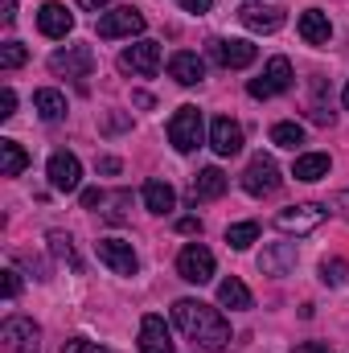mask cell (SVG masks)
Masks as SVG:
<instances>
[{
  "instance_id": "6da1fadb",
  "label": "cell",
  "mask_w": 349,
  "mask_h": 353,
  "mask_svg": "<svg viewBox=\"0 0 349 353\" xmlns=\"http://www.w3.org/2000/svg\"><path fill=\"white\" fill-rule=\"evenodd\" d=\"M173 321L197 350H226V345H230V325H226V316H222L218 308L201 304V300H177Z\"/></svg>"
},
{
  "instance_id": "7a4b0ae2",
  "label": "cell",
  "mask_w": 349,
  "mask_h": 353,
  "mask_svg": "<svg viewBox=\"0 0 349 353\" xmlns=\"http://www.w3.org/2000/svg\"><path fill=\"white\" fill-rule=\"evenodd\" d=\"M325 218H329V210L325 205H317V201H304V205H288V210H279L275 214V226L283 230V234H312V230H321L325 226Z\"/></svg>"
},
{
  "instance_id": "3957f363",
  "label": "cell",
  "mask_w": 349,
  "mask_h": 353,
  "mask_svg": "<svg viewBox=\"0 0 349 353\" xmlns=\"http://www.w3.org/2000/svg\"><path fill=\"white\" fill-rule=\"evenodd\" d=\"M201 111L197 107H177V115L169 119V140H173L177 152H193V148H201Z\"/></svg>"
},
{
  "instance_id": "277c9868",
  "label": "cell",
  "mask_w": 349,
  "mask_h": 353,
  "mask_svg": "<svg viewBox=\"0 0 349 353\" xmlns=\"http://www.w3.org/2000/svg\"><path fill=\"white\" fill-rule=\"evenodd\" d=\"M206 50H210V58H214L222 70H247V66L259 58V50H255L251 41H239V37H214Z\"/></svg>"
},
{
  "instance_id": "5b68a950",
  "label": "cell",
  "mask_w": 349,
  "mask_h": 353,
  "mask_svg": "<svg viewBox=\"0 0 349 353\" xmlns=\"http://www.w3.org/2000/svg\"><path fill=\"white\" fill-rule=\"evenodd\" d=\"M0 341H4V353H37L41 350V329L25 316H8L0 325Z\"/></svg>"
},
{
  "instance_id": "8992f818",
  "label": "cell",
  "mask_w": 349,
  "mask_h": 353,
  "mask_svg": "<svg viewBox=\"0 0 349 353\" xmlns=\"http://www.w3.org/2000/svg\"><path fill=\"white\" fill-rule=\"evenodd\" d=\"M136 33H144V17H140V8H132V4L111 8V12H103V17H99V37H103V41L136 37Z\"/></svg>"
},
{
  "instance_id": "52a82bcc",
  "label": "cell",
  "mask_w": 349,
  "mask_h": 353,
  "mask_svg": "<svg viewBox=\"0 0 349 353\" xmlns=\"http://www.w3.org/2000/svg\"><path fill=\"white\" fill-rule=\"evenodd\" d=\"M177 275H181L185 283H210V279H214V255H210V247L189 243V247L177 255Z\"/></svg>"
},
{
  "instance_id": "ba28073f",
  "label": "cell",
  "mask_w": 349,
  "mask_h": 353,
  "mask_svg": "<svg viewBox=\"0 0 349 353\" xmlns=\"http://www.w3.org/2000/svg\"><path fill=\"white\" fill-rule=\"evenodd\" d=\"M243 189H247L251 197H267V193L279 189V169H275V161H271L267 152H255V157H251V165H247V173H243Z\"/></svg>"
},
{
  "instance_id": "9c48e42d",
  "label": "cell",
  "mask_w": 349,
  "mask_h": 353,
  "mask_svg": "<svg viewBox=\"0 0 349 353\" xmlns=\"http://www.w3.org/2000/svg\"><path fill=\"white\" fill-rule=\"evenodd\" d=\"M288 87H292V62L288 58H271L259 79H251L247 90H251V99H271V94H283Z\"/></svg>"
},
{
  "instance_id": "30bf717a",
  "label": "cell",
  "mask_w": 349,
  "mask_h": 353,
  "mask_svg": "<svg viewBox=\"0 0 349 353\" xmlns=\"http://www.w3.org/2000/svg\"><path fill=\"white\" fill-rule=\"evenodd\" d=\"M119 66L128 74H136V79H152L161 70V46L157 41H136V46H128L119 54Z\"/></svg>"
},
{
  "instance_id": "8fae6325",
  "label": "cell",
  "mask_w": 349,
  "mask_h": 353,
  "mask_svg": "<svg viewBox=\"0 0 349 353\" xmlns=\"http://www.w3.org/2000/svg\"><path fill=\"white\" fill-rule=\"evenodd\" d=\"M46 173H50V185H54L58 193H74V189L83 185V165H79V157H74V152H66V148L50 157Z\"/></svg>"
},
{
  "instance_id": "7c38bea8",
  "label": "cell",
  "mask_w": 349,
  "mask_h": 353,
  "mask_svg": "<svg viewBox=\"0 0 349 353\" xmlns=\"http://www.w3.org/2000/svg\"><path fill=\"white\" fill-rule=\"evenodd\" d=\"M50 70L66 74V79H87L94 70V54H90V46H66V50H58L50 58Z\"/></svg>"
},
{
  "instance_id": "4fadbf2b",
  "label": "cell",
  "mask_w": 349,
  "mask_h": 353,
  "mask_svg": "<svg viewBox=\"0 0 349 353\" xmlns=\"http://www.w3.org/2000/svg\"><path fill=\"white\" fill-rule=\"evenodd\" d=\"M99 259L111 267L115 275H136V251H132V243H123V239H99Z\"/></svg>"
},
{
  "instance_id": "5bb4252c",
  "label": "cell",
  "mask_w": 349,
  "mask_h": 353,
  "mask_svg": "<svg viewBox=\"0 0 349 353\" xmlns=\"http://www.w3.org/2000/svg\"><path fill=\"white\" fill-rule=\"evenodd\" d=\"M140 353H173V333H169L165 316L148 312L140 321Z\"/></svg>"
},
{
  "instance_id": "9a60e30c",
  "label": "cell",
  "mask_w": 349,
  "mask_h": 353,
  "mask_svg": "<svg viewBox=\"0 0 349 353\" xmlns=\"http://www.w3.org/2000/svg\"><path fill=\"white\" fill-rule=\"evenodd\" d=\"M210 148H214L218 157H235V152H243V128H239L230 115H218L214 128H210Z\"/></svg>"
},
{
  "instance_id": "2e32d148",
  "label": "cell",
  "mask_w": 349,
  "mask_h": 353,
  "mask_svg": "<svg viewBox=\"0 0 349 353\" xmlns=\"http://www.w3.org/2000/svg\"><path fill=\"white\" fill-rule=\"evenodd\" d=\"M239 21L251 33H275L283 25V8H275V4H243L239 8Z\"/></svg>"
},
{
  "instance_id": "e0dca14e",
  "label": "cell",
  "mask_w": 349,
  "mask_h": 353,
  "mask_svg": "<svg viewBox=\"0 0 349 353\" xmlns=\"http://www.w3.org/2000/svg\"><path fill=\"white\" fill-rule=\"evenodd\" d=\"M37 29H41L46 37H66V33L74 29V17L66 12V4H58V0H46V4L37 8Z\"/></svg>"
},
{
  "instance_id": "ac0fdd59",
  "label": "cell",
  "mask_w": 349,
  "mask_h": 353,
  "mask_svg": "<svg viewBox=\"0 0 349 353\" xmlns=\"http://www.w3.org/2000/svg\"><path fill=\"white\" fill-rule=\"evenodd\" d=\"M169 74H173L181 87H197L206 79V62L197 54H189V50H177L173 58H169Z\"/></svg>"
},
{
  "instance_id": "d6986e66",
  "label": "cell",
  "mask_w": 349,
  "mask_h": 353,
  "mask_svg": "<svg viewBox=\"0 0 349 353\" xmlns=\"http://www.w3.org/2000/svg\"><path fill=\"white\" fill-rule=\"evenodd\" d=\"M292 267H296V243H271V247H263V255H259L263 275H288Z\"/></svg>"
},
{
  "instance_id": "ffe728a7",
  "label": "cell",
  "mask_w": 349,
  "mask_h": 353,
  "mask_svg": "<svg viewBox=\"0 0 349 353\" xmlns=\"http://www.w3.org/2000/svg\"><path fill=\"white\" fill-rule=\"evenodd\" d=\"M300 37H304L308 46H329V37H333V25H329V17H325L321 8H308V12H300Z\"/></svg>"
},
{
  "instance_id": "44dd1931",
  "label": "cell",
  "mask_w": 349,
  "mask_h": 353,
  "mask_svg": "<svg viewBox=\"0 0 349 353\" xmlns=\"http://www.w3.org/2000/svg\"><path fill=\"white\" fill-rule=\"evenodd\" d=\"M226 193V173L222 169H201V173L193 176V201H218Z\"/></svg>"
},
{
  "instance_id": "7402d4cb",
  "label": "cell",
  "mask_w": 349,
  "mask_h": 353,
  "mask_svg": "<svg viewBox=\"0 0 349 353\" xmlns=\"http://www.w3.org/2000/svg\"><path fill=\"white\" fill-rule=\"evenodd\" d=\"M218 304H222V308H235V312H247V308L255 304V296L247 292V283H243V279H235V275H230V279H222V283H218Z\"/></svg>"
},
{
  "instance_id": "603a6c76",
  "label": "cell",
  "mask_w": 349,
  "mask_h": 353,
  "mask_svg": "<svg viewBox=\"0 0 349 353\" xmlns=\"http://www.w3.org/2000/svg\"><path fill=\"white\" fill-rule=\"evenodd\" d=\"M29 169V152L17 140H0V176H21Z\"/></svg>"
},
{
  "instance_id": "cb8c5ba5",
  "label": "cell",
  "mask_w": 349,
  "mask_h": 353,
  "mask_svg": "<svg viewBox=\"0 0 349 353\" xmlns=\"http://www.w3.org/2000/svg\"><path fill=\"white\" fill-rule=\"evenodd\" d=\"M144 205H148L152 214H169L177 205L173 185H169V181H148V185H144Z\"/></svg>"
},
{
  "instance_id": "d4e9b609",
  "label": "cell",
  "mask_w": 349,
  "mask_h": 353,
  "mask_svg": "<svg viewBox=\"0 0 349 353\" xmlns=\"http://www.w3.org/2000/svg\"><path fill=\"white\" fill-rule=\"evenodd\" d=\"M33 107H37V115H41L46 123H58V119L66 115V99H62L58 90H50V87H41L37 94H33Z\"/></svg>"
},
{
  "instance_id": "484cf974",
  "label": "cell",
  "mask_w": 349,
  "mask_h": 353,
  "mask_svg": "<svg viewBox=\"0 0 349 353\" xmlns=\"http://www.w3.org/2000/svg\"><path fill=\"white\" fill-rule=\"evenodd\" d=\"M292 176H296V181H321V176H329V157H325V152H308V157H296V165H292Z\"/></svg>"
},
{
  "instance_id": "4316f807",
  "label": "cell",
  "mask_w": 349,
  "mask_h": 353,
  "mask_svg": "<svg viewBox=\"0 0 349 353\" xmlns=\"http://www.w3.org/2000/svg\"><path fill=\"white\" fill-rule=\"evenodd\" d=\"M271 144H275V148H292V152H296V144H304V128H300L296 119H283V123H275V128H271Z\"/></svg>"
},
{
  "instance_id": "83f0119b",
  "label": "cell",
  "mask_w": 349,
  "mask_h": 353,
  "mask_svg": "<svg viewBox=\"0 0 349 353\" xmlns=\"http://www.w3.org/2000/svg\"><path fill=\"white\" fill-rule=\"evenodd\" d=\"M255 239H259V222H235V226H226V243L235 251H247Z\"/></svg>"
},
{
  "instance_id": "f1b7e54d",
  "label": "cell",
  "mask_w": 349,
  "mask_h": 353,
  "mask_svg": "<svg viewBox=\"0 0 349 353\" xmlns=\"http://www.w3.org/2000/svg\"><path fill=\"white\" fill-rule=\"evenodd\" d=\"M29 62V50L21 46V41H4L0 46V70H17V66H25Z\"/></svg>"
},
{
  "instance_id": "f546056e",
  "label": "cell",
  "mask_w": 349,
  "mask_h": 353,
  "mask_svg": "<svg viewBox=\"0 0 349 353\" xmlns=\"http://www.w3.org/2000/svg\"><path fill=\"white\" fill-rule=\"evenodd\" d=\"M50 251H54L58 259H66L70 267H79V251H74V239H70V234L54 230V234H50Z\"/></svg>"
},
{
  "instance_id": "4dcf8cb0",
  "label": "cell",
  "mask_w": 349,
  "mask_h": 353,
  "mask_svg": "<svg viewBox=\"0 0 349 353\" xmlns=\"http://www.w3.org/2000/svg\"><path fill=\"white\" fill-rule=\"evenodd\" d=\"M346 275H349L346 259H325V263H321V279H325L329 288H341V283H346Z\"/></svg>"
},
{
  "instance_id": "1f68e13d",
  "label": "cell",
  "mask_w": 349,
  "mask_h": 353,
  "mask_svg": "<svg viewBox=\"0 0 349 353\" xmlns=\"http://www.w3.org/2000/svg\"><path fill=\"white\" fill-rule=\"evenodd\" d=\"M62 353H107L99 341H87V337H70V341H62Z\"/></svg>"
},
{
  "instance_id": "d6a6232c",
  "label": "cell",
  "mask_w": 349,
  "mask_h": 353,
  "mask_svg": "<svg viewBox=\"0 0 349 353\" xmlns=\"http://www.w3.org/2000/svg\"><path fill=\"white\" fill-rule=\"evenodd\" d=\"M17 115V94H12V87L0 90V119H12Z\"/></svg>"
},
{
  "instance_id": "836d02e7",
  "label": "cell",
  "mask_w": 349,
  "mask_h": 353,
  "mask_svg": "<svg viewBox=\"0 0 349 353\" xmlns=\"http://www.w3.org/2000/svg\"><path fill=\"white\" fill-rule=\"evenodd\" d=\"M177 230L181 234H201V218H177Z\"/></svg>"
},
{
  "instance_id": "e575fe53",
  "label": "cell",
  "mask_w": 349,
  "mask_h": 353,
  "mask_svg": "<svg viewBox=\"0 0 349 353\" xmlns=\"http://www.w3.org/2000/svg\"><path fill=\"white\" fill-rule=\"evenodd\" d=\"M21 292V279H17V271H4V300H12Z\"/></svg>"
},
{
  "instance_id": "d590c367",
  "label": "cell",
  "mask_w": 349,
  "mask_h": 353,
  "mask_svg": "<svg viewBox=\"0 0 349 353\" xmlns=\"http://www.w3.org/2000/svg\"><path fill=\"white\" fill-rule=\"evenodd\" d=\"M210 4H214V0H181V8H185V12H193V17L210 12Z\"/></svg>"
},
{
  "instance_id": "8d00e7d4",
  "label": "cell",
  "mask_w": 349,
  "mask_h": 353,
  "mask_svg": "<svg viewBox=\"0 0 349 353\" xmlns=\"http://www.w3.org/2000/svg\"><path fill=\"white\" fill-rule=\"evenodd\" d=\"M292 353H333V350H329V341H304V345H296Z\"/></svg>"
},
{
  "instance_id": "74e56055",
  "label": "cell",
  "mask_w": 349,
  "mask_h": 353,
  "mask_svg": "<svg viewBox=\"0 0 349 353\" xmlns=\"http://www.w3.org/2000/svg\"><path fill=\"white\" fill-rule=\"evenodd\" d=\"M0 21H4V25L17 21V0H0Z\"/></svg>"
},
{
  "instance_id": "f35d334b",
  "label": "cell",
  "mask_w": 349,
  "mask_h": 353,
  "mask_svg": "<svg viewBox=\"0 0 349 353\" xmlns=\"http://www.w3.org/2000/svg\"><path fill=\"white\" fill-rule=\"evenodd\" d=\"M103 201H107V197H103L99 189H87V193H83V205H87V210H94V205H103Z\"/></svg>"
},
{
  "instance_id": "ab89813d",
  "label": "cell",
  "mask_w": 349,
  "mask_h": 353,
  "mask_svg": "<svg viewBox=\"0 0 349 353\" xmlns=\"http://www.w3.org/2000/svg\"><path fill=\"white\" fill-rule=\"evenodd\" d=\"M99 173H119V161H115V157H103V161H99Z\"/></svg>"
},
{
  "instance_id": "60d3db41",
  "label": "cell",
  "mask_w": 349,
  "mask_h": 353,
  "mask_svg": "<svg viewBox=\"0 0 349 353\" xmlns=\"http://www.w3.org/2000/svg\"><path fill=\"white\" fill-rule=\"evenodd\" d=\"M79 4H83V8H90V12H99V8H107L111 0H79Z\"/></svg>"
},
{
  "instance_id": "b9f144b4",
  "label": "cell",
  "mask_w": 349,
  "mask_h": 353,
  "mask_svg": "<svg viewBox=\"0 0 349 353\" xmlns=\"http://www.w3.org/2000/svg\"><path fill=\"white\" fill-rule=\"evenodd\" d=\"M337 210L349 218V189H346V193H337Z\"/></svg>"
},
{
  "instance_id": "7bdbcfd3",
  "label": "cell",
  "mask_w": 349,
  "mask_h": 353,
  "mask_svg": "<svg viewBox=\"0 0 349 353\" xmlns=\"http://www.w3.org/2000/svg\"><path fill=\"white\" fill-rule=\"evenodd\" d=\"M346 107H349V83H346Z\"/></svg>"
}]
</instances>
